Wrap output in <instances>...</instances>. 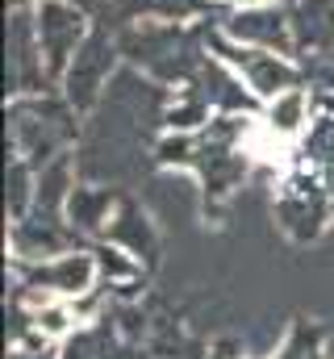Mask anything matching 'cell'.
I'll return each instance as SVG.
<instances>
[{
    "label": "cell",
    "instance_id": "cell-1",
    "mask_svg": "<svg viewBox=\"0 0 334 359\" xmlns=\"http://www.w3.org/2000/svg\"><path fill=\"white\" fill-rule=\"evenodd\" d=\"M222 50L239 63V76L247 80L250 92L280 96L293 88V67L284 59H276V50H263V46H222Z\"/></svg>",
    "mask_w": 334,
    "mask_h": 359
},
{
    "label": "cell",
    "instance_id": "cell-2",
    "mask_svg": "<svg viewBox=\"0 0 334 359\" xmlns=\"http://www.w3.org/2000/svg\"><path fill=\"white\" fill-rule=\"evenodd\" d=\"M84 38V17L72 13L67 4H46L38 8V50L51 55V59H63V55H76Z\"/></svg>",
    "mask_w": 334,
    "mask_h": 359
},
{
    "label": "cell",
    "instance_id": "cell-3",
    "mask_svg": "<svg viewBox=\"0 0 334 359\" xmlns=\"http://www.w3.org/2000/svg\"><path fill=\"white\" fill-rule=\"evenodd\" d=\"M234 4H243V8H263L267 0H234Z\"/></svg>",
    "mask_w": 334,
    "mask_h": 359
}]
</instances>
